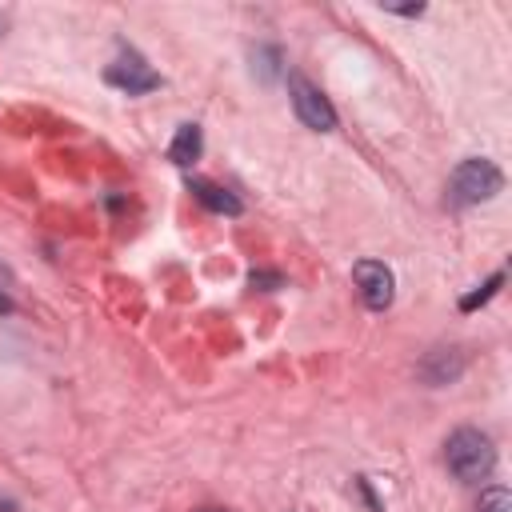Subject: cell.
<instances>
[{
    "label": "cell",
    "instance_id": "1",
    "mask_svg": "<svg viewBox=\"0 0 512 512\" xmlns=\"http://www.w3.org/2000/svg\"><path fill=\"white\" fill-rule=\"evenodd\" d=\"M444 460H448V472L456 480H484L496 464V448L492 440L480 432V428H456L444 444Z\"/></svg>",
    "mask_w": 512,
    "mask_h": 512
},
{
    "label": "cell",
    "instance_id": "2",
    "mask_svg": "<svg viewBox=\"0 0 512 512\" xmlns=\"http://www.w3.org/2000/svg\"><path fill=\"white\" fill-rule=\"evenodd\" d=\"M500 188H504V172L492 160H484V156H468V160L456 164V172L448 180V200L464 208V204L492 200Z\"/></svg>",
    "mask_w": 512,
    "mask_h": 512
},
{
    "label": "cell",
    "instance_id": "3",
    "mask_svg": "<svg viewBox=\"0 0 512 512\" xmlns=\"http://www.w3.org/2000/svg\"><path fill=\"white\" fill-rule=\"evenodd\" d=\"M288 96H292V108H296V116H300L304 128H312V132H332V128H336V108H332V100H328L308 76L292 72V76H288Z\"/></svg>",
    "mask_w": 512,
    "mask_h": 512
},
{
    "label": "cell",
    "instance_id": "4",
    "mask_svg": "<svg viewBox=\"0 0 512 512\" xmlns=\"http://www.w3.org/2000/svg\"><path fill=\"white\" fill-rule=\"evenodd\" d=\"M104 80H108L112 88L128 92V96H140V92H152V88H160V76L152 72V64H148L140 52H132V48H124V52H120V56L108 64Z\"/></svg>",
    "mask_w": 512,
    "mask_h": 512
},
{
    "label": "cell",
    "instance_id": "5",
    "mask_svg": "<svg viewBox=\"0 0 512 512\" xmlns=\"http://www.w3.org/2000/svg\"><path fill=\"white\" fill-rule=\"evenodd\" d=\"M352 280H356V288H360V296H364V304L372 312H384L392 304V288L396 284H392V272L380 260H360L352 268Z\"/></svg>",
    "mask_w": 512,
    "mask_h": 512
},
{
    "label": "cell",
    "instance_id": "6",
    "mask_svg": "<svg viewBox=\"0 0 512 512\" xmlns=\"http://www.w3.org/2000/svg\"><path fill=\"white\" fill-rule=\"evenodd\" d=\"M188 192H192L204 208H212V212H220V216H240V212H244L240 196L228 192V188H220V184H212V180H188Z\"/></svg>",
    "mask_w": 512,
    "mask_h": 512
},
{
    "label": "cell",
    "instance_id": "7",
    "mask_svg": "<svg viewBox=\"0 0 512 512\" xmlns=\"http://www.w3.org/2000/svg\"><path fill=\"white\" fill-rule=\"evenodd\" d=\"M200 148H204V136H200V124H180L172 144H168V160L176 168H192L200 160Z\"/></svg>",
    "mask_w": 512,
    "mask_h": 512
},
{
    "label": "cell",
    "instance_id": "8",
    "mask_svg": "<svg viewBox=\"0 0 512 512\" xmlns=\"http://www.w3.org/2000/svg\"><path fill=\"white\" fill-rule=\"evenodd\" d=\"M460 368H464V356H460L456 348H436V352H428V360L420 364V376H424L428 384H448V380L460 376Z\"/></svg>",
    "mask_w": 512,
    "mask_h": 512
},
{
    "label": "cell",
    "instance_id": "9",
    "mask_svg": "<svg viewBox=\"0 0 512 512\" xmlns=\"http://www.w3.org/2000/svg\"><path fill=\"white\" fill-rule=\"evenodd\" d=\"M476 512H512V492L508 488H488L484 496H480V508Z\"/></svg>",
    "mask_w": 512,
    "mask_h": 512
},
{
    "label": "cell",
    "instance_id": "10",
    "mask_svg": "<svg viewBox=\"0 0 512 512\" xmlns=\"http://www.w3.org/2000/svg\"><path fill=\"white\" fill-rule=\"evenodd\" d=\"M500 284H504V272H496V276H488V284H484L480 292H472V296H464V300H460V308H464V312H472L476 304H484V300H492Z\"/></svg>",
    "mask_w": 512,
    "mask_h": 512
},
{
    "label": "cell",
    "instance_id": "11",
    "mask_svg": "<svg viewBox=\"0 0 512 512\" xmlns=\"http://www.w3.org/2000/svg\"><path fill=\"white\" fill-rule=\"evenodd\" d=\"M252 60L260 64V76H264V80H272V76L280 72V48H256Z\"/></svg>",
    "mask_w": 512,
    "mask_h": 512
},
{
    "label": "cell",
    "instance_id": "12",
    "mask_svg": "<svg viewBox=\"0 0 512 512\" xmlns=\"http://www.w3.org/2000/svg\"><path fill=\"white\" fill-rule=\"evenodd\" d=\"M248 284L260 288V292H272V288H284V276H280V272H252Z\"/></svg>",
    "mask_w": 512,
    "mask_h": 512
},
{
    "label": "cell",
    "instance_id": "13",
    "mask_svg": "<svg viewBox=\"0 0 512 512\" xmlns=\"http://www.w3.org/2000/svg\"><path fill=\"white\" fill-rule=\"evenodd\" d=\"M388 12H396V16H420L424 4H388Z\"/></svg>",
    "mask_w": 512,
    "mask_h": 512
},
{
    "label": "cell",
    "instance_id": "14",
    "mask_svg": "<svg viewBox=\"0 0 512 512\" xmlns=\"http://www.w3.org/2000/svg\"><path fill=\"white\" fill-rule=\"evenodd\" d=\"M200 512H220V508H200Z\"/></svg>",
    "mask_w": 512,
    "mask_h": 512
}]
</instances>
